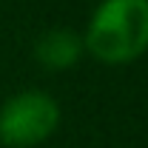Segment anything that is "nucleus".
I'll list each match as a JSON object with an SVG mask.
<instances>
[{
    "label": "nucleus",
    "mask_w": 148,
    "mask_h": 148,
    "mask_svg": "<svg viewBox=\"0 0 148 148\" xmlns=\"http://www.w3.org/2000/svg\"><path fill=\"white\" fill-rule=\"evenodd\" d=\"M83 51H86L83 49V37L74 34L71 29H63V26L46 29L34 43L37 63L43 69H49V71H66V69H71L74 63H80Z\"/></svg>",
    "instance_id": "nucleus-3"
},
{
    "label": "nucleus",
    "mask_w": 148,
    "mask_h": 148,
    "mask_svg": "<svg viewBox=\"0 0 148 148\" xmlns=\"http://www.w3.org/2000/svg\"><path fill=\"white\" fill-rule=\"evenodd\" d=\"M83 49L108 66L143 57L148 51V0H103L88 17Z\"/></svg>",
    "instance_id": "nucleus-1"
},
{
    "label": "nucleus",
    "mask_w": 148,
    "mask_h": 148,
    "mask_svg": "<svg viewBox=\"0 0 148 148\" xmlns=\"http://www.w3.org/2000/svg\"><path fill=\"white\" fill-rule=\"evenodd\" d=\"M60 125V106L43 88H23L0 106V143L6 148H34Z\"/></svg>",
    "instance_id": "nucleus-2"
}]
</instances>
